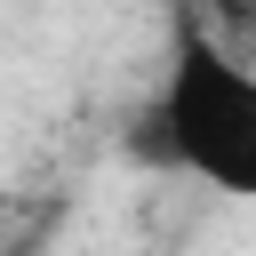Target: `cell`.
<instances>
[{"label":"cell","instance_id":"1","mask_svg":"<svg viewBox=\"0 0 256 256\" xmlns=\"http://www.w3.org/2000/svg\"><path fill=\"white\" fill-rule=\"evenodd\" d=\"M136 160H160L216 192L256 200V72L184 24L168 48L160 96L136 120Z\"/></svg>","mask_w":256,"mask_h":256}]
</instances>
